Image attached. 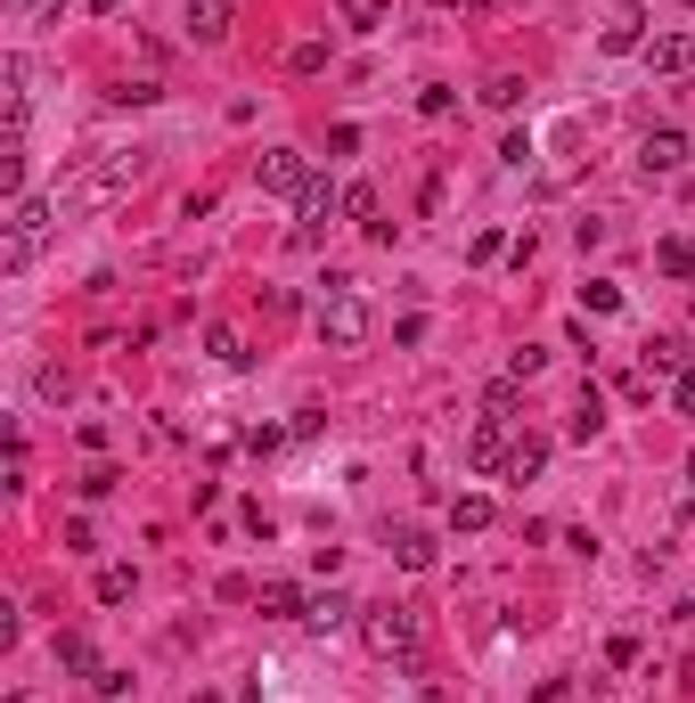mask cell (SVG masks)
I'll list each match as a JSON object with an SVG mask.
<instances>
[{"label":"cell","instance_id":"1","mask_svg":"<svg viewBox=\"0 0 695 703\" xmlns=\"http://www.w3.org/2000/svg\"><path fill=\"white\" fill-rule=\"evenodd\" d=\"M139 180H148V156H139V148H107V156H91L74 180L58 188V213H66V221H74V213H99V204H115V197L139 188Z\"/></svg>","mask_w":695,"mask_h":703},{"label":"cell","instance_id":"2","mask_svg":"<svg viewBox=\"0 0 695 703\" xmlns=\"http://www.w3.org/2000/svg\"><path fill=\"white\" fill-rule=\"evenodd\" d=\"M58 221H66L58 197H16V213H9V246H0V270H9V279H25V270L49 254Z\"/></svg>","mask_w":695,"mask_h":703},{"label":"cell","instance_id":"3","mask_svg":"<svg viewBox=\"0 0 695 703\" xmlns=\"http://www.w3.org/2000/svg\"><path fill=\"white\" fill-rule=\"evenodd\" d=\"M360 638H369L385 663H409L417 655V613L409 606H369L360 613Z\"/></svg>","mask_w":695,"mask_h":703},{"label":"cell","instance_id":"4","mask_svg":"<svg viewBox=\"0 0 695 703\" xmlns=\"http://www.w3.org/2000/svg\"><path fill=\"white\" fill-rule=\"evenodd\" d=\"M320 336L336 352H360V344H369V303H360V295H327L320 303Z\"/></svg>","mask_w":695,"mask_h":703},{"label":"cell","instance_id":"5","mask_svg":"<svg viewBox=\"0 0 695 703\" xmlns=\"http://www.w3.org/2000/svg\"><path fill=\"white\" fill-rule=\"evenodd\" d=\"M294 213H303V221H294V246H320V237H327V221H336V213H344V188H327V180H311V188H303V197H294Z\"/></svg>","mask_w":695,"mask_h":703},{"label":"cell","instance_id":"6","mask_svg":"<svg viewBox=\"0 0 695 703\" xmlns=\"http://www.w3.org/2000/svg\"><path fill=\"white\" fill-rule=\"evenodd\" d=\"M254 188H263V197H303V188H311V164L294 156V148H270V156L254 164Z\"/></svg>","mask_w":695,"mask_h":703},{"label":"cell","instance_id":"7","mask_svg":"<svg viewBox=\"0 0 695 703\" xmlns=\"http://www.w3.org/2000/svg\"><path fill=\"white\" fill-rule=\"evenodd\" d=\"M508 450H516V442H508V425H499V418H483L475 434H466V467H475V474H499V467H508Z\"/></svg>","mask_w":695,"mask_h":703},{"label":"cell","instance_id":"8","mask_svg":"<svg viewBox=\"0 0 695 703\" xmlns=\"http://www.w3.org/2000/svg\"><path fill=\"white\" fill-rule=\"evenodd\" d=\"M638 164H647V173H680L687 164V131H647V148H638Z\"/></svg>","mask_w":695,"mask_h":703},{"label":"cell","instance_id":"9","mask_svg":"<svg viewBox=\"0 0 695 703\" xmlns=\"http://www.w3.org/2000/svg\"><path fill=\"white\" fill-rule=\"evenodd\" d=\"M598 49H614V58H622V49H647V9H614L605 33H598Z\"/></svg>","mask_w":695,"mask_h":703},{"label":"cell","instance_id":"10","mask_svg":"<svg viewBox=\"0 0 695 703\" xmlns=\"http://www.w3.org/2000/svg\"><path fill=\"white\" fill-rule=\"evenodd\" d=\"M647 66H655V74H687V66H695V42H687V33H655V42H647Z\"/></svg>","mask_w":695,"mask_h":703},{"label":"cell","instance_id":"11","mask_svg":"<svg viewBox=\"0 0 695 703\" xmlns=\"http://www.w3.org/2000/svg\"><path fill=\"white\" fill-rule=\"evenodd\" d=\"M393 564H402V573H426V564H433V531L393 524Z\"/></svg>","mask_w":695,"mask_h":703},{"label":"cell","instance_id":"12","mask_svg":"<svg viewBox=\"0 0 695 703\" xmlns=\"http://www.w3.org/2000/svg\"><path fill=\"white\" fill-rule=\"evenodd\" d=\"M303 622H311V630H344V622H360V606H352L344 589H320V597H311V613H303Z\"/></svg>","mask_w":695,"mask_h":703},{"label":"cell","instance_id":"13","mask_svg":"<svg viewBox=\"0 0 695 703\" xmlns=\"http://www.w3.org/2000/svg\"><path fill=\"white\" fill-rule=\"evenodd\" d=\"M263 613H270V622H303V613H311V597L294 589V581H263Z\"/></svg>","mask_w":695,"mask_h":703},{"label":"cell","instance_id":"14","mask_svg":"<svg viewBox=\"0 0 695 703\" xmlns=\"http://www.w3.org/2000/svg\"><path fill=\"white\" fill-rule=\"evenodd\" d=\"M230 9L238 0H188V33H197V42H221V33H230Z\"/></svg>","mask_w":695,"mask_h":703},{"label":"cell","instance_id":"15","mask_svg":"<svg viewBox=\"0 0 695 703\" xmlns=\"http://www.w3.org/2000/svg\"><path fill=\"white\" fill-rule=\"evenodd\" d=\"M695 360H687V344L680 336H647V376H687Z\"/></svg>","mask_w":695,"mask_h":703},{"label":"cell","instance_id":"16","mask_svg":"<svg viewBox=\"0 0 695 703\" xmlns=\"http://www.w3.org/2000/svg\"><path fill=\"white\" fill-rule=\"evenodd\" d=\"M541 467H548V434H516V450H508V474H516V483H532Z\"/></svg>","mask_w":695,"mask_h":703},{"label":"cell","instance_id":"17","mask_svg":"<svg viewBox=\"0 0 695 703\" xmlns=\"http://www.w3.org/2000/svg\"><path fill=\"white\" fill-rule=\"evenodd\" d=\"M58 663H66V671H82V679H99V655H91L82 630H58Z\"/></svg>","mask_w":695,"mask_h":703},{"label":"cell","instance_id":"18","mask_svg":"<svg viewBox=\"0 0 695 703\" xmlns=\"http://www.w3.org/2000/svg\"><path fill=\"white\" fill-rule=\"evenodd\" d=\"M655 262H663V279H695V237H663Z\"/></svg>","mask_w":695,"mask_h":703},{"label":"cell","instance_id":"19","mask_svg":"<svg viewBox=\"0 0 695 703\" xmlns=\"http://www.w3.org/2000/svg\"><path fill=\"white\" fill-rule=\"evenodd\" d=\"M516 401H524V376H499V385L483 392V418H499V425H508V418H516Z\"/></svg>","mask_w":695,"mask_h":703},{"label":"cell","instance_id":"20","mask_svg":"<svg viewBox=\"0 0 695 703\" xmlns=\"http://www.w3.org/2000/svg\"><path fill=\"white\" fill-rule=\"evenodd\" d=\"M491 524V500H483V491H466L459 507H450V531H483Z\"/></svg>","mask_w":695,"mask_h":703},{"label":"cell","instance_id":"21","mask_svg":"<svg viewBox=\"0 0 695 703\" xmlns=\"http://www.w3.org/2000/svg\"><path fill=\"white\" fill-rule=\"evenodd\" d=\"M598 425H605V401H598V385H589V392H581V409H572V442H589Z\"/></svg>","mask_w":695,"mask_h":703},{"label":"cell","instance_id":"22","mask_svg":"<svg viewBox=\"0 0 695 703\" xmlns=\"http://www.w3.org/2000/svg\"><path fill=\"white\" fill-rule=\"evenodd\" d=\"M344 25H352V33H377V25H385V0H344Z\"/></svg>","mask_w":695,"mask_h":703},{"label":"cell","instance_id":"23","mask_svg":"<svg viewBox=\"0 0 695 703\" xmlns=\"http://www.w3.org/2000/svg\"><path fill=\"white\" fill-rule=\"evenodd\" d=\"M516 98H524V82H516V74H491V82H483V107H499V115H508Z\"/></svg>","mask_w":695,"mask_h":703},{"label":"cell","instance_id":"24","mask_svg":"<svg viewBox=\"0 0 695 703\" xmlns=\"http://www.w3.org/2000/svg\"><path fill=\"white\" fill-rule=\"evenodd\" d=\"M131 597V564H107V573H99V606H124Z\"/></svg>","mask_w":695,"mask_h":703},{"label":"cell","instance_id":"25","mask_svg":"<svg viewBox=\"0 0 695 703\" xmlns=\"http://www.w3.org/2000/svg\"><path fill=\"white\" fill-rule=\"evenodd\" d=\"M548 368V352L541 344H524V352H508V376H524V385H532V376H541Z\"/></svg>","mask_w":695,"mask_h":703},{"label":"cell","instance_id":"26","mask_svg":"<svg viewBox=\"0 0 695 703\" xmlns=\"http://www.w3.org/2000/svg\"><path fill=\"white\" fill-rule=\"evenodd\" d=\"M344 213L369 221V213H377V188H369V180H352V188H344Z\"/></svg>","mask_w":695,"mask_h":703},{"label":"cell","instance_id":"27","mask_svg":"<svg viewBox=\"0 0 695 703\" xmlns=\"http://www.w3.org/2000/svg\"><path fill=\"white\" fill-rule=\"evenodd\" d=\"M614 303H622V286H605V279L581 286V312H614Z\"/></svg>","mask_w":695,"mask_h":703},{"label":"cell","instance_id":"28","mask_svg":"<svg viewBox=\"0 0 695 703\" xmlns=\"http://www.w3.org/2000/svg\"><path fill=\"white\" fill-rule=\"evenodd\" d=\"M287 66H294V74H320V66H327V42H294Z\"/></svg>","mask_w":695,"mask_h":703},{"label":"cell","instance_id":"29","mask_svg":"<svg viewBox=\"0 0 695 703\" xmlns=\"http://www.w3.org/2000/svg\"><path fill=\"white\" fill-rule=\"evenodd\" d=\"M205 352H213V360H230V368H238V360H246V344H238L230 328H213V336H205Z\"/></svg>","mask_w":695,"mask_h":703},{"label":"cell","instance_id":"30","mask_svg":"<svg viewBox=\"0 0 695 703\" xmlns=\"http://www.w3.org/2000/svg\"><path fill=\"white\" fill-rule=\"evenodd\" d=\"M671 401H680V418H695V368H687V376H671Z\"/></svg>","mask_w":695,"mask_h":703},{"label":"cell","instance_id":"31","mask_svg":"<svg viewBox=\"0 0 695 703\" xmlns=\"http://www.w3.org/2000/svg\"><path fill=\"white\" fill-rule=\"evenodd\" d=\"M0 9H9V16H16V25H33V16H42V9H49V0H0Z\"/></svg>","mask_w":695,"mask_h":703},{"label":"cell","instance_id":"32","mask_svg":"<svg viewBox=\"0 0 695 703\" xmlns=\"http://www.w3.org/2000/svg\"><path fill=\"white\" fill-rule=\"evenodd\" d=\"M459 9H508V0H459Z\"/></svg>","mask_w":695,"mask_h":703},{"label":"cell","instance_id":"33","mask_svg":"<svg viewBox=\"0 0 695 703\" xmlns=\"http://www.w3.org/2000/svg\"><path fill=\"white\" fill-rule=\"evenodd\" d=\"M687 491H695V450H687Z\"/></svg>","mask_w":695,"mask_h":703},{"label":"cell","instance_id":"34","mask_svg":"<svg viewBox=\"0 0 695 703\" xmlns=\"http://www.w3.org/2000/svg\"><path fill=\"white\" fill-rule=\"evenodd\" d=\"M680 9H695V0H680Z\"/></svg>","mask_w":695,"mask_h":703}]
</instances>
